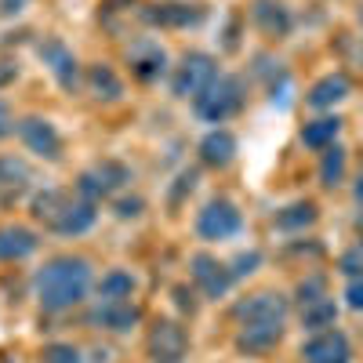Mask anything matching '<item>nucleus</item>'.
Masks as SVG:
<instances>
[{
  "instance_id": "obj_1",
  "label": "nucleus",
  "mask_w": 363,
  "mask_h": 363,
  "mask_svg": "<svg viewBox=\"0 0 363 363\" xmlns=\"http://www.w3.org/2000/svg\"><path fill=\"white\" fill-rule=\"evenodd\" d=\"M91 284H95V269L84 255H55L37 269L33 294L44 313H66L87 298Z\"/></svg>"
},
{
  "instance_id": "obj_2",
  "label": "nucleus",
  "mask_w": 363,
  "mask_h": 363,
  "mask_svg": "<svg viewBox=\"0 0 363 363\" xmlns=\"http://www.w3.org/2000/svg\"><path fill=\"white\" fill-rule=\"evenodd\" d=\"M29 215H33L37 225H44L55 236H84L95 229L99 207H95V200H87L73 189L44 186L29 196Z\"/></svg>"
},
{
  "instance_id": "obj_3",
  "label": "nucleus",
  "mask_w": 363,
  "mask_h": 363,
  "mask_svg": "<svg viewBox=\"0 0 363 363\" xmlns=\"http://www.w3.org/2000/svg\"><path fill=\"white\" fill-rule=\"evenodd\" d=\"M244 99H247L244 80H240L236 73H218L193 99V113L203 120V124H225L229 116H236L240 109H244Z\"/></svg>"
},
{
  "instance_id": "obj_4",
  "label": "nucleus",
  "mask_w": 363,
  "mask_h": 363,
  "mask_svg": "<svg viewBox=\"0 0 363 363\" xmlns=\"http://www.w3.org/2000/svg\"><path fill=\"white\" fill-rule=\"evenodd\" d=\"M149 363H186L189 359V330L174 316H157L145 335Z\"/></svg>"
},
{
  "instance_id": "obj_5",
  "label": "nucleus",
  "mask_w": 363,
  "mask_h": 363,
  "mask_svg": "<svg viewBox=\"0 0 363 363\" xmlns=\"http://www.w3.org/2000/svg\"><path fill=\"white\" fill-rule=\"evenodd\" d=\"M128 182H131V167H128L124 160H116V157H106V160H95L91 167L80 171V178H77V193L99 203V200L116 196L120 189L128 186Z\"/></svg>"
},
{
  "instance_id": "obj_6",
  "label": "nucleus",
  "mask_w": 363,
  "mask_h": 363,
  "mask_svg": "<svg viewBox=\"0 0 363 363\" xmlns=\"http://www.w3.org/2000/svg\"><path fill=\"white\" fill-rule=\"evenodd\" d=\"M215 77H218V66L207 51H186L178 58V66H171V95L174 99H196Z\"/></svg>"
},
{
  "instance_id": "obj_7",
  "label": "nucleus",
  "mask_w": 363,
  "mask_h": 363,
  "mask_svg": "<svg viewBox=\"0 0 363 363\" xmlns=\"http://www.w3.org/2000/svg\"><path fill=\"white\" fill-rule=\"evenodd\" d=\"M240 229H244V215L240 207L225 196H215L211 203H203V211L196 215V236L215 244V240H233Z\"/></svg>"
},
{
  "instance_id": "obj_8",
  "label": "nucleus",
  "mask_w": 363,
  "mask_h": 363,
  "mask_svg": "<svg viewBox=\"0 0 363 363\" xmlns=\"http://www.w3.org/2000/svg\"><path fill=\"white\" fill-rule=\"evenodd\" d=\"M15 135L22 138V145L29 149L33 157L48 160V164H58L62 160V135H58V128L51 124L48 116H22L15 124Z\"/></svg>"
},
{
  "instance_id": "obj_9",
  "label": "nucleus",
  "mask_w": 363,
  "mask_h": 363,
  "mask_svg": "<svg viewBox=\"0 0 363 363\" xmlns=\"http://www.w3.org/2000/svg\"><path fill=\"white\" fill-rule=\"evenodd\" d=\"M37 55H40V62L48 66V73L55 77V84L62 87L66 95H73V91L80 87V80H84L73 48H66V40H58V37H40L37 40Z\"/></svg>"
},
{
  "instance_id": "obj_10",
  "label": "nucleus",
  "mask_w": 363,
  "mask_h": 363,
  "mask_svg": "<svg viewBox=\"0 0 363 363\" xmlns=\"http://www.w3.org/2000/svg\"><path fill=\"white\" fill-rule=\"evenodd\" d=\"M128 69L142 84H157L160 77L171 73L167 48L160 40H153V37H138L135 44H128Z\"/></svg>"
},
{
  "instance_id": "obj_11",
  "label": "nucleus",
  "mask_w": 363,
  "mask_h": 363,
  "mask_svg": "<svg viewBox=\"0 0 363 363\" xmlns=\"http://www.w3.org/2000/svg\"><path fill=\"white\" fill-rule=\"evenodd\" d=\"M138 18L157 29H193L207 18V4H186V0H164V4H142Z\"/></svg>"
},
{
  "instance_id": "obj_12",
  "label": "nucleus",
  "mask_w": 363,
  "mask_h": 363,
  "mask_svg": "<svg viewBox=\"0 0 363 363\" xmlns=\"http://www.w3.org/2000/svg\"><path fill=\"white\" fill-rule=\"evenodd\" d=\"M142 320V306L135 298H99L95 306H91L87 313V323L99 327V330H113V335H128V330H135Z\"/></svg>"
},
{
  "instance_id": "obj_13",
  "label": "nucleus",
  "mask_w": 363,
  "mask_h": 363,
  "mask_svg": "<svg viewBox=\"0 0 363 363\" xmlns=\"http://www.w3.org/2000/svg\"><path fill=\"white\" fill-rule=\"evenodd\" d=\"M189 277L203 291V298H211V301H222L233 291V284H236L233 280V269L225 262H218L215 255H207V251H196L189 258Z\"/></svg>"
},
{
  "instance_id": "obj_14",
  "label": "nucleus",
  "mask_w": 363,
  "mask_h": 363,
  "mask_svg": "<svg viewBox=\"0 0 363 363\" xmlns=\"http://www.w3.org/2000/svg\"><path fill=\"white\" fill-rule=\"evenodd\" d=\"M287 313H291V301L280 291H258L233 309L240 323H284Z\"/></svg>"
},
{
  "instance_id": "obj_15",
  "label": "nucleus",
  "mask_w": 363,
  "mask_h": 363,
  "mask_svg": "<svg viewBox=\"0 0 363 363\" xmlns=\"http://www.w3.org/2000/svg\"><path fill=\"white\" fill-rule=\"evenodd\" d=\"M33 167H29L22 157H0V211L15 207L22 196L33 193Z\"/></svg>"
},
{
  "instance_id": "obj_16",
  "label": "nucleus",
  "mask_w": 363,
  "mask_h": 363,
  "mask_svg": "<svg viewBox=\"0 0 363 363\" xmlns=\"http://www.w3.org/2000/svg\"><path fill=\"white\" fill-rule=\"evenodd\" d=\"M301 363H352V345L342 330L327 327V330H316V335L301 345Z\"/></svg>"
},
{
  "instance_id": "obj_17",
  "label": "nucleus",
  "mask_w": 363,
  "mask_h": 363,
  "mask_svg": "<svg viewBox=\"0 0 363 363\" xmlns=\"http://www.w3.org/2000/svg\"><path fill=\"white\" fill-rule=\"evenodd\" d=\"M251 22L258 26V33L269 40H287L294 29V15L284 0H255L251 4Z\"/></svg>"
},
{
  "instance_id": "obj_18",
  "label": "nucleus",
  "mask_w": 363,
  "mask_h": 363,
  "mask_svg": "<svg viewBox=\"0 0 363 363\" xmlns=\"http://www.w3.org/2000/svg\"><path fill=\"white\" fill-rule=\"evenodd\" d=\"M37 247H40L37 229H29L22 222L0 225V262H22L29 255H37Z\"/></svg>"
},
{
  "instance_id": "obj_19",
  "label": "nucleus",
  "mask_w": 363,
  "mask_h": 363,
  "mask_svg": "<svg viewBox=\"0 0 363 363\" xmlns=\"http://www.w3.org/2000/svg\"><path fill=\"white\" fill-rule=\"evenodd\" d=\"M236 135L225 131V128H215V131H207L196 145V153H200V164L207 167H215V171H225L233 160H236Z\"/></svg>"
},
{
  "instance_id": "obj_20",
  "label": "nucleus",
  "mask_w": 363,
  "mask_h": 363,
  "mask_svg": "<svg viewBox=\"0 0 363 363\" xmlns=\"http://www.w3.org/2000/svg\"><path fill=\"white\" fill-rule=\"evenodd\" d=\"M284 338V323H240V335H236V349L240 352H269L277 349Z\"/></svg>"
},
{
  "instance_id": "obj_21",
  "label": "nucleus",
  "mask_w": 363,
  "mask_h": 363,
  "mask_svg": "<svg viewBox=\"0 0 363 363\" xmlns=\"http://www.w3.org/2000/svg\"><path fill=\"white\" fill-rule=\"evenodd\" d=\"M349 95H352L349 77H345V73H327V77H320V80L309 87L306 102H309L313 109H335V106H342Z\"/></svg>"
},
{
  "instance_id": "obj_22",
  "label": "nucleus",
  "mask_w": 363,
  "mask_h": 363,
  "mask_svg": "<svg viewBox=\"0 0 363 363\" xmlns=\"http://www.w3.org/2000/svg\"><path fill=\"white\" fill-rule=\"evenodd\" d=\"M84 84H87V91H91L99 102H120V99H124V80H120V73H116L109 62L87 66Z\"/></svg>"
},
{
  "instance_id": "obj_23",
  "label": "nucleus",
  "mask_w": 363,
  "mask_h": 363,
  "mask_svg": "<svg viewBox=\"0 0 363 363\" xmlns=\"http://www.w3.org/2000/svg\"><path fill=\"white\" fill-rule=\"evenodd\" d=\"M316 218H320L316 200H294V203H287V207L277 211V229H284V233H301V229L316 225Z\"/></svg>"
},
{
  "instance_id": "obj_24",
  "label": "nucleus",
  "mask_w": 363,
  "mask_h": 363,
  "mask_svg": "<svg viewBox=\"0 0 363 363\" xmlns=\"http://www.w3.org/2000/svg\"><path fill=\"white\" fill-rule=\"evenodd\" d=\"M342 124H345L342 116H316V120H309V124L301 128V145H309V149L335 145L338 135H342Z\"/></svg>"
},
{
  "instance_id": "obj_25",
  "label": "nucleus",
  "mask_w": 363,
  "mask_h": 363,
  "mask_svg": "<svg viewBox=\"0 0 363 363\" xmlns=\"http://www.w3.org/2000/svg\"><path fill=\"white\" fill-rule=\"evenodd\" d=\"M335 320H338V301L330 298V294H323V298H316V301H306L301 306V327L306 330H327V327H335Z\"/></svg>"
},
{
  "instance_id": "obj_26",
  "label": "nucleus",
  "mask_w": 363,
  "mask_h": 363,
  "mask_svg": "<svg viewBox=\"0 0 363 363\" xmlns=\"http://www.w3.org/2000/svg\"><path fill=\"white\" fill-rule=\"evenodd\" d=\"M345 182V149L335 142L323 149V160H320V186L323 189H338Z\"/></svg>"
},
{
  "instance_id": "obj_27",
  "label": "nucleus",
  "mask_w": 363,
  "mask_h": 363,
  "mask_svg": "<svg viewBox=\"0 0 363 363\" xmlns=\"http://www.w3.org/2000/svg\"><path fill=\"white\" fill-rule=\"evenodd\" d=\"M135 287H138V280H135V272H128V269H109L106 277L99 280V298H135Z\"/></svg>"
},
{
  "instance_id": "obj_28",
  "label": "nucleus",
  "mask_w": 363,
  "mask_h": 363,
  "mask_svg": "<svg viewBox=\"0 0 363 363\" xmlns=\"http://www.w3.org/2000/svg\"><path fill=\"white\" fill-rule=\"evenodd\" d=\"M40 363H84V352L73 342H51V345H44Z\"/></svg>"
},
{
  "instance_id": "obj_29",
  "label": "nucleus",
  "mask_w": 363,
  "mask_h": 363,
  "mask_svg": "<svg viewBox=\"0 0 363 363\" xmlns=\"http://www.w3.org/2000/svg\"><path fill=\"white\" fill-rule=\"evenodd\" d=\"M338 272L349 280H359L363 277V240H356V244H349L338 258Z\"/></svg>"
},
{
  "instance_id": "obj_30",
  "label": "nucleus",
  "mask_w": 363,
  "mask_h": 363,
  "mask_svg": "<svg viewBox=\"0 0 363 363\" xmlns=\"http://www.w3.org/2000/svg\"><path fill=\"white\" fill-rule=\"evenodd\" d=\"M258 265H262V251H240L236 258H233V280H247L251 272H258Z\"/></svg>"
},
{
  "instance_id": "obj_31",
  "label": "nucleus",
  "mask_w": 363,
  "mask_h": 363,
  "mask_svg": "<svg viewBox=\"0 0 363 363\" xmlns=\"http://www.w3.org/2000/svg\"><path fill=\"white\" fill-rule=\"evenodd\" d=\"M142 211H145V200H142V196H124V200L113 203V215L124 218V222H128V218H138Z\"/></svg>"
},
{
  "instance_id": "obj_32",
  "label": "nucleus",
  "mask_w": 363,
  "mask_h": 363,
  "mask_svg": "<svg viewBox=\"0 0 363 363\" xmlns=\"http://www.w3.org/2000/svg\"><path fill=\"white\" fill-rule=\"evenodd\" d=\"M327 294V284H323V277H309V280H301L298 284V301L306 306V301H316V298H323Z\"/></svg>"
},
{
  "instance_id": "obj_33",
  "label": "nucleus",
  "mask_w": 363,
  "mask_h": 363,
  "mask_svg": "<svg viewBox=\"0 0 363 363\" xmlns=\"http://www.w3.org/2000/svg\"><path fill=\"white\" fill-rule=\"evenodd\" d=\"M345 306H349L352 313H363V277H359V280H349V287H345Z\"/></svg>"
},
{
  "instance_id": "obj_34",
  "label": "nucleus",
  "mask_w": 363,
  "mask_h": 363,
  "mask_svg": "<svg viewBox=\"0 0 363 363\" xmlns=\"http://www.w3.org/2000/svg\"><path fill=\"white\" fill-rule=\"evenodd\" d=\"M171 294H174V306H178L182 313H189V316L196 313V301H193V291H189L186 284H178V287H174Z\"/></svg>"
},
{
  "instance_id": "obj_35",
  "label": "nucleus",
  "mask_w": 363,
  "mask_h": 363,
  "mask_svg": "<svg viewBox=\"0 0 363 363\" xmlns=\"http://www.w3.org/2000/svg\"><path fill=\"white\" fill-rule=\"evenodd\" d=\"M15 124H18V120H15L11 106H8V102H0V142H4L8 135H15Z\"/></svg>"
},
{
  "instance_id": "obj_36",
  "label": "nucleus",
  "mask_w": 363,
  "mask_h": 363,
  "mask_svg": "<svg viewBox=\"0 0 363 363\" xmlns=\"http://www.w3.org/2000/svg\"><path fill=\"white\" fill-rule=\"evenodd\" d=\"M15 80H18V62L4 58V62H0V91H4L8 84H15Z\"/></svg>"
},
{
  "instance_id": "obj_37",
  "label": "nucleus",
  "mask_w": 363,
  "mask_h": 363,
  "mask_svg": "<svg viewBox=\"0 0 363 363\" xmlns=\"http://www.w3.org/2000/svg\"><path fill=\"white\" fill-rule=\"evenodd\" d=\"M29 8V0H0V18H15Z\"/></svg>"
},
{
  "instance_id": "obj_38",
  "label": "nucleus",
  "mask_w": 363,
  "mask_h": 363,
  "mask_svg": "<svg viewBox=\"0 0 363 363\" xmlns=\"http://www.w3.org/2000/svg\"><path fill=\"white\" fill-rule=\"evenodd\" d=\"M352 196L363 203V171H359V178H356V186H352Z\"/></svg>"
},
{
  "instance_id": "obj_39",
  "label": "nucleus",
  "mask_w": 363,
  "mask_h": 363,
  "mask_svg": "<svg viewBox=\"0 0 363 363\" xmlns=\"http://www.w3.org/2000/svg\"><path fill=\"white\" fill-rule=\"evenodd\" d=\"M359 26H363V11H359Z\"/></svg>"
},
{
  "instance_id": "obj_40",
  "label": "nucleus",
  "mask_w": 363,
  "mask_h": 363,
  "mask_svg": "<svg viewBox=\"0 0 363 363\" xmlns=\"http://www.w3.org/2000/svg\"><path fill=\"white\" fill-rule=\"evenodd\" d=\"M359 225H363V215H359Z\"/></svg>"
}]
</instances>
